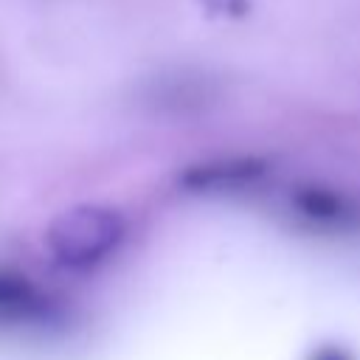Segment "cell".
I'll use <instances>...</instances> for the list:
<instances>
[{
    "instance_id": "cell-1",
    "label": "cell",
    "mask_w": 360,
    "mask_h": 360,
    "mask_svg": "<svg viewBox=\"0 0 360 360\" xmlns=\"http://www.w3.org/2000/svg\"><path fill=\"white\" fill-rule=\"evenodd\" d=\"M127 233L124 217L110 205H76L45 231L51 259L65 270H90L104 262Z\"/></svg>"
},
{
    "instance_id": "cell-2",
    "label": "cell",
    "mask_w": 360,
    "mask_h": 360,
    "mask_svg": "<svg viewBox=\"0 0 360 360\" xmlns=\"http://www.w3.org/2000/svg\"><path fill=\"white\" fill-rule=\"evenodd\" d=\"M264 172V163L262 160H217V163H208V166H200L194 169L191 174H186V183L188 186H231V183H248V180H256L262 177Z\"/></svg>"
},
{
    "instance_id": "cell-3",
    "label": "cell",
    "mask_w": 360,
    "mask_h": 360,
    "mask_svg": "<svg viewBox=\"0 0 360 360\" xmlns=\"http://www.w3.org/2000/svg\"><path fill=\"white\" fill-rule=\"evenodd\" d=\"M34 307V295L25 284L14 281V278H0V312H28Z\"/></svg>"
},
{
    "instance_id": "cell-4",
    "label": "cell",
    "mask_w": 360,
    "mask_h": 360,
    "mask_svg": "<svg viewBox=\"0 0 360 360\" xmlns=\"http://www.w3.org/2000/svg\"><path fill=\"white\" fill-rule=\"evenodd\" d=\"M298 205L307 208L309 214L326 219V222H338V219L349 217V208H346L343 202H335V197H332V194H323V191H318V194H304Z\"/></svg>"
},
{
    "instance_id": "cell-5",
    "label": "cell",
    "mask_w": 360,
    "mask_h": 360,
    "mask_svg": "<svg viewBox=\"0 0 360 360\" xmlns=\"http://www.w3.org/2000/svg\"><path fill=\"white\" fill-rule=\"evenodd\" d=\"M202 6H205L211 14L233 17V20L250 14V0H202Z\"/></svg>"
},
{
    "instance_id": "cell-6",
    "label": "cell",
    "mask_w": 360,
    "mask_h": 360,
    "mask_svg": "<svg viewBox=\"0 0 360 360\" xmlns=\"http://www.w3.org/2000/svg\"><path fill=\"white\" fill-rule=\"evenodd\" d=\"M309 360H354V354H352L349 349H343V346H335V343H329V346H321V349H315V352L309 354Z\"/></svg>"
}]
</instances>
